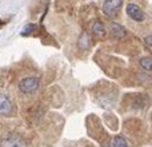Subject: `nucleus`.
Here are the masks:
<instances>
[{"instance_id":"obj_3","label":"nucleus","mask_w":152,"mask_h":147,"mask_svg":"<svg viewBox=\"0 0 152 147\" xmlns=\"http://www.w3.org/2000/svg\"><path fill=\"white\" fill-rule=\"evenodd\" d=\"M0 147H28V145H27L26 140H24L20 135L11 134L1 140Z\"/></svg>"},{"instance_id":"obj_5","label":"nucleus","mask_w":152,"mask_h":147,"mask_svg":"<svg viewBox=\"0 0 152 147\" xmlns=\"http://www.w3.org/2000/svg\"><path fill=\"white\" fill-rule=\"evenodd\" d=\"M12 102L8 99L7 95L0 92V115H11L12 114Z\"/></svg>"},{"instance_id":"obj_13","label":"nucleus","mask_w":152,"mask_h":147,"mask_svg":"<svg viewBox=\"0 0 152 147\" xmlns=\"http://www.w3.org/2000/svg\"><path fill=\"white\" fill-rule=\"evenodd\" d=\"M144 43L148 46V48H150V50L152 51V35H148V36H145Z\"/></svg>"},{"instance_id":"obj_12","label":"nucleus","mask_w":152,"mask_h":147,"mask_svg":"<svg viewBox=\"0 0 152 147\" xmlns=\"http://www.w3.org/2000/svg\"><path fill=\"white\" fill-rule=\"evenodd\" d=\"M36 28H37V27L35 26V24H27V26L24 27V29H23V32H21V35H23V36H27V35L32 34L34 31H36Z\"/></svg>"},{"instance_id":"obj_1","label":"nucleus","mask_w":152,"mask_h":147,"mask_svg":"<svg viewBox=\"0 0 152 147\" xmlns=\"http://www.w3.org/2000/svg\"><path fill=\"white\" fill-rule=\"evenodd\" d=\"M40 87V82L37 78H24L23 80L19 83V90H20L23 94H34L39 90Z\"/></svg>"},{"instance_id":"obj_7","label":"nucleus","mask_w":152,"mask_h":147,"mask_svg":"<svg viewBox=\"0 0 152 147\" xmlns=\"http://www.w3.org/2000/svg\"><path fill=\"white\" fill-rule=\"evenodd\" d=\"M105 27L103 23H100V21H95L94 24H92V34L95 35L96 37H104L105 36Z\"/></svg>"},{"instance_id":"obj_2","label":"nucleus","mask_w":152,"mask_h":147,"mask_svg":"<svg viewBox=\"0 0 152 147\" xmlns=\"http://www.w3.org/2000/svg\"><path fill=\"white\" fill-rule=\"evenodd\" d=\"M127 15L137 23H143L145 20V15L143 12V10L135 3H128L127 4Z\"/></svg>"},{"instance_id":"obj_10","label":"nucleus","mask_w":152,"mask_h":147,"mask_svg":"<svg viewBox=\"0 0 152 147\" xmlns=\"http://www.w3.org/2000/svg\"><path fill=\"white\" fill-rule=\"evenodd\" d=\"M139 64L143 70L152 72V58H142L139 62Z\"/></svg>"},{"instance_id":"obj_6","label":"nucleus","mask_w":152,"mask_h":147,"mask_svg":"<svg viewBox=\"0 0 152 147\" xmlns=\"http://www.w3.org/2000/svg\"><path fill=\"white\" fill-rule=\"evenodd\" d=\"M110 28H111V34H112L113 36H116V37H124L127 35L126 28H124L121 24L115 23V21H113V23H111Z\"/></svg>"},{"instance_id":"obj_9","label":"nucleus","mask_w":152,"mask_h":147,"mask_svg":"<svg viewBox=\"0 0 152 147\" xmlns=\"http://www.w3.org/2000/svg\"><path fill=\"white\" fill-rule=\"evenodd\" d=\"M148 102L150 100H148L147 95H139L136 102H135V108H144L148 104Z\"/></svg>"},{"instance_id":"obj_14","label":"nucleus","mask_w":152,"mask_h":147,"mask_svg":"<svg viewBox=\"0 0 152 147\" xmlns=\"http://www.w3.org/2000/svg\"><path fill=\"white\" fill-rule=\"evenodd\" d=\"M151 119H152V114H151Z\"/></svg>"},{"instance_id":"obj_11","label":"nucleus","mask_w":152,"mask_h":147,"mask_svg":"<svg viewBox=\"0 0 152 147\" xmlns=\"http://www.w3.org/2000/svg\"><path fill=\"white\" fill-rule=\"evenodd\" d=\"M111 147H128V143L123 137H115L112 139V145Z\"/></svg>"},{"instance_id":"obj_8","label":"nucleus","mask_w":152,"mask_h":147,"mask_svg":"<svg viewBox=\"0 0 152 147\" xmlns=\"http://www.w3.org/2000/svg\"><path fill=\"white\" fill-rule=\"evenodd\" d=\"M89 47V36L87 34H81L79 37V48L81 51H87Z\"/></svg>"},{"instance_id":"obj_4","label":"nucleus","mask_w":152,"mask_h":147,"mask_svg":"<svg viewBox=\"0 0 152 147\" xmlns=\"http://www.w3.org/2000/svg\"><path fill=\"white\" fill-rule=\"evenodd\" d=\"M123 5L121 0H105L103 3V11L107 16H115Z\"/></svg>"}]
</instances>
